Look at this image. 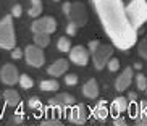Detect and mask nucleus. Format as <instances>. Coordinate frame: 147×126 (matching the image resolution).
Returning <instances> with one entry per match:
<instances>
[{"label":"nucleus","instance_id":"4be33fe9","mask_svg":"<svg viewBox=\"0 0 147 126\" xmlns=\"http://www.w3.org/2000/svg\"><path fill=\"white\" fill-rule=\"evenodd\" d=\"M20 86H21L23 89H31V87H32V79H31L28 74H21V76H20Z\"/></svg>","mask_w":147,"mask_h":126},{"label":"nucleus","instance_id":"f03ea898","mask_svg":"<svg viewBox=\"0 0 147 126\" xmlns=\"http://www.w3.org/2000/svg\"><path fill=\"white\" fill-rule=\"evenodd\" d=\"M126 13L134 29H139L147 23V2L146 0H131L126 7Z\"/></svg>","mask_w":147,"mask_h":126},{"label":"nucleus","instance_id":"1a4fd4ad","mask_svg":"<svg viewBox=\"0 0 147 126\" xmlns=\"http://www.w3.org/2000/svg\"><path fill=\"white\" fill-rule=\"evenodd\" d=\"M69 60L79 66H84L89 61V52L84 47H81V45L71 47V50H69Z\"/></svg>","mask_w":147,"mask_h":126},{"label":"nucleus","instance_id":"4c0bfd02","mask_svg":"<svg viewBox=\"0 0 147 126\" xmlns=\"http://www.w3.org/2000/svg\"><path fill=\"white\" fill-rule=\"evenodd\" d=\"M31 2H32V3H42L40 0H31Z\"/></svg>","mask_w":147,"mask_h":126},{"label":"nucleus","instance_id":"2f4dec72","mask_svg":"<svg viewBox=\"0 0 147 126\" xmlns=\"http://www.w3.org/2000/svg\"><path fill=\"white\" fill-rule=\"evenodd\" d=\"M11 57H13L15 60H20L23 57V52H21V49H13L11 50Z\"/></svg>","mask_w":147,"mask_h":126},{"label":"nucleus","instance_id":"72a5a7b5","mask_svg":"<svg viewBox=\"0 0 147 126\" xmlns=\"http://www.w3.org/2000/svg\"><path fill=\"white\" fill-rule=\"evenodd\" d=\"M71 5H73V3H69V2L63 3V13H65L66 16H68V15H69V11H71Z\"/></svg>","mask_w":147,"mask_h":126},{"label":"nucleus","instance_id":"f704fd0d","mask_svg":"<svg viewBox=\"0 0 147 126\" xmlns=\"http://www.w3.org/2000/svg\"><path fill=\"white\" fill-rule=\"evenodd\" d=\"M99 45H100V44L97 42V40H91V42H89V50H91V52H94Z\"/></svg>","mask_w":147,"mask_h":126},{"label":"nucleus","instance_id":"4468645a","mask_svg":"<svg viewBox=\"0 0 147 126\" xmlns=\"http://www.w3.org/2000/svg\"><path fill=\"white\" fill-rule=\"evenodd\" d=\"M125 110H128V100H126L125 97H118V99L113 100L112 108H110V112H112L113 118L118 117V115H120V113H123Z\"/></svg>","mask_w":147,"mask_h":126},{"label":"nucleus","instance_id":"aec40b11","mask_svg":"<svg viewBox=\"0 0 147 126\" xmlns=\"http://www.w3.org/2000/svg\"><path fill=\"white\" fill-rule=\"evenodd\" d=\"M60 84L57 83L55 79H50V81H42L40 83V89L42 91H58Z\"/></svg>","mask_w":147,"mask_h":126},{"label":"nucleus","instance_id":"473e14b6","mask_svg":"<svg viewBox=\"0 0 147 126\" xmlns=\"http://www.w3.org/2000/svg\"><path fill=\"white\" fill-rule=\"evenodd\" d=\"M11 13H13V16H21V13H23L21 5H15L13 10H11Z\"/></svg>","mask_w":147,"mask_h":126},{"label":"nucleus","instance_id":"ea45409f","mask_svg":"<svg viewBox=\"0 0 147 126\" xmlns=\"http://www.w3.org/2000/svg\"><path fill=\"white\" fill-rule=\"evenodd\" d=\"M129 2H131V0H129Z\"/></svg>","mask_w":147,"mask_h":126},{"label":"nucleus","instance_id":"7ed1b4c3","mask_svg":"<svg viewBox=\"0 0 147 126\" xmlns=\"http://www.w3.org/2000/svg\"><path fill=\"white\" fill-rule=\"evenodd\" d=\"M15 26L11 16H5L0 21V47L5 50H11L15 47Z\"/></svg>","mask_w":147,"mask_h":126},{"label":"nucleus","instance_id":"dca6fc26","mask_svg":"<svg viewBox=\"0 0 147 126\" xmlns=\"http://www.w3.org/2000/svg\"><path fill=\"white\" fill-rule=\"evenodd\" d=\"M3 99H5V102H7V105H10V107H18L20 102H21L20 94H18L16 91H13V89H7V91L3 92Z\"/></svg>","mask_w":147,"mask_h":126},{"label":"nucleus","instance_id":"e433bc0d","mask_svg":"<svg viewBox=\"0 0 147 126\" xmlns=\"http://www.w3.org/2000/svg\"><path fill=\"white\" fill-rule=\"evenodd\" d=\"M136 99H138V94H136V92H129V100L131 102H136Z\"/></svg>","mask_w":147,"mask_h":126},{"label":"nucleus","instance_id":"a878e982","mask_svg":"<svg viewBox=\"0 0 147 126\" xmlns=\"http://www.w3.org/2000/svg\"><path fill=\"white\" fill-rule=\"evenodd\" d=\"M139 55L144 57V58L147 60V37L141 44H139Z\"/></svg>","mask_w":147,"mask_h":126},{"label":"nucleus","instance_id":"c756f323","mask_svg":"<svg viewBox=\"0 0 147 126\" xmlns=\"http://www.w3.org/2000/svg\"><path fill=\"white\" fill-rule=\"evenodd\" d=\"M113 125H117V126H125V125H126V120H125L123 117H120V115H118V117L113 118Z\"/></svg>","mask_w":147,"mask_h":126},{"label":"nucleus","instance_id":"7c9ffc66","mask_svg":"<svg viewBox=\"0 0 147 126\" xmlns=\"http://www.w3.org/2000/svg\"><path fill=\"white\" fill-rule=\"evenodd\" d=\"M29 107H31V108H40V102H39V99H36V97L29 99Z\"/></svg>","mask_w":147,"mask_h":126},{"label":"nucleus","instance_id":"9d476101","mask_svg":"<svg viewBox=\"0 0 147 126\" xmlns=\"http://www.w3.org/2000/svg\"><path fill=\"white\" fill-rule=\"evenodd\" d=\"M69 120L74 123V125H84L87 121V110H86V105H76L71 108L69 112Z\"/></svg>","mask_w":147,"mask_h":126},{"label":"nucleus","instance_id":"6ab92c4d","mask_svg":"<svg viewBox=\"0 0 147 126\" xmlns=\"http://www.w3.org/2000/svg\"><path fill=\"white\" fill-rule=\"evenodd\" d=\"M34 42L39 47H47L49 42H50V37H49L47 32H34Z\"/></svg>","mask_w":147,"mask_h":126},{"label":"nucleus","instance_id":"c9c22d12","mask_svg":"<svg viewBox=\"0 0 147 126\" xmlns=\"http://www.w3.org/2000/svg\"><path fill=\"white\" fill-rule=\"evenodd\" d=\"M21 121H23V113L20 112L18 115H15V117H13V123H16V125H20Z\"/></svg>","mask_w":147,"mask_h":126},{"label":"nucleus","instance_id":"58836bf2","mask_svg":"<svg viewBox=\"0 0 147 126\" xmlns=\"http://www.w3.org/2000/svg\"><path fill=\"white\" fill-rule=\"evenodd\" d=\"M146 92H147V89H146Z\"/></svg>","mask_w":147,"mask_h":126},{"label":"nucleus","instance_id":"ddd939ff","mask_svg":"<svg viewBox=\"0 0 147 126\" xmlns=\"http://www.w3.org/2000/svg\"><path fill=\"white\" fill-rule=\"evenodd\" d=\"M66 70H68V61L61 58V60H57L55 63H52V65L49 66L47 71H49V74H52V76L57 78V76H61Z\"/></svg>","mask_w":147,"mask_h":126},{"label":"nucleus","instance_id":"0eeeda50","mask_svg":"<svg viewBox=\"0 0 147 126\" xmlns=\"http://www.w3.org/2000/svg\"><path fill=\"white\" fill-rule=\"evenodd\" d=\"M0 79L3 84H8V86H13V84L20 83V74H18L16 66L13 65H5L0 71Z\"/></svg>","mask_w":147,"mask_h":126},{"label":"nucleus","instance_id":"423d86ee","mask_svg":"<svg viewBox=\"0 0 147 126\" xmlns=\"http://www.w3.org/2000/svg\"><path fill=\"white\" fill-rule=\"evenodd\" d=\"M26 61L31 66H42L44 65V52L39 45H29L26 47Z\"/></svg>","mask_w":147,"mask_h":126},{"label":"nucleus","instance_id":"39448f33","mask_svg":"<svg viewBox=\"0 0 147 126\" xmlns=\"http://www.w3.org/2000/svg\"><path fill=\"white\" fill-rule=\"evenodd\" d=\"M31 29L34 31V32H47V34H52L57 29V23L52 16L40 18V20H36V21L32 23Z\"/></svg>","mask_w":147,"mask_h":126},{"label":"nucleus","instance_id":"2eb2a0df","mask_svg":"<svg viewBox=\"0 0 147 126\" xmlns=\"http://www.w3.org/2000/svg\"><path fill=\"white\" fill-rule=\"evenodd\" d=\"M82 94L89 99H95V97L99 96V86H97V81L95 79H89L84 87H82Z\"/></svg>","mask_w":147,"mask_h":126},{"label":"nucleus","instance_id":"f8f14e48","mask_svg":"<svg viewBox=\"0 0 147 126\" xmlns=\"http://www.w3.org/2000/svg\"><path fill=\"white\" fill-rule=\"evenodd\" d=\"M49 104L52 105V107H55V108H65V107H69V105L74 104V99L71 94H66V92H63V94H60V96L53 97Z\"/></svg>","mask_w":147,"mask_h":126},{"label":"nucleus","instance_id":"6e6552de","mask_svg":"<svg viewBox=\"0 0 147 126\" xmlns=\"http://www.w3.org/2000/svg\"><path fill=\"white\" fill-rule=\"evenodd\" d=\"M69 20L73 23H76L78 24V28L79 26H84L86 24V18H87V15H86V8H84V5L82 3H73L71 5V11H69Z\"/></svg>","mask_w":147,"mask_h":126},{"label":"nucleus","instance_id":"bb28decb","mask_svg":"<svg viewBox=\"0 0 147 126\" xmlns=\"http://www.w3.org/2000/svg\"><path fill=\"white\" fill-rule=\"evenodd\" d=\"M76 83H78V76H76V74H66L65 76V84H68V86H74Z\"/></svg>","mask_w":147,"mask_h":126},{"label":"nucleus","instance_id":"5701e85b","mask_svg":"<svg viewBox=\"0 0 147 126\" xmlns=\"http://www.w3.org/2000/svg\"><path fill=\"white\" fill-rule=\"evenodd\" d=\"M136 84H138L139 91H146V89H147V78L144 76V74L139 73L138 76H136Z\"/></svg>","mask_w":147,"mask_h":126},{"label":"nucleus","instance_id":"412c9836","mask_svg":"<svg viewBox=\"0 0 147 126\" xmlns=\"http://www.w3.org/2000/svg\"><path fill=\"white\" fill-rule=\"evenodd\" d=\"M58 50H61V52H69L71 50V42L66 37H60L58 39Z\"/></svg>","mask_w":147,"mask_h":126},{"label":"nucleus","instance_id":"c85d7f7f","mask_svg":"<svg viewBox=\"0 0 147 126\" xmlns=\"http://www.w3.org/2000/svg\"><path fill=\"white\" fill-rule=\"evenodd\" d=\"M44 126H49V125H55V126H60L61 121H60V118H52V120H45V121H42Z\"/></svg>","mask_w":147,"mask_h":126},{"label":"nucleus","instance_id":"f3484780","mask_svg":"<svg viewBox=\"0 0 147 126\" xmlns=\"http://www.w3.org/2000/svg\"><path fill=\"white\" fill-rule=\"evenodd\" d=\"M94 115H95V118H97V120H102V121H104L105 118L108 117V108H107V104H105L104 100H102V102H99V104L95 105Z\"/></svg>","mask_w":147,"mask_h":126},{"label":"nucleus","instance_id":"cd10ccee","mask_svg":"<svg viewBox=\"0 0 147 126\" xmlns=\"http://www.w3.org/2000/svg\"><path fill=\"white\" fill-rule=\"evenodd\" d=\"M76 29H78V24L71 21L68 24V28H66V32H68V36H74V34H76Z\"/></svg>","mask_w":147,"mask_h":126},{"label":"nucleus","instance_id":"20e7f679","mask_svg":"<svg viewBox=\"0 0 147 126\" xmlns=\"http://www.w3.org/2000/svg\"><path fill=\"white\" fill-rule=\"evenodd\" d=\"M112 52H113V49L110 45H102V44L92 52V55H94V65L97 70H102L108 63L110 57H112Z\"/></svg>","mask_w":147,"mask_h":126},{"label":"nucleus","instance_id":"f257e3e1","mask_svg":"<svg viewBox=\"0 0 147 126\" xmlns=\"http://www.w3.org/2000/svg\"><path fill=\"white\" fill-rule=\"evenodd\" d=\"M95 10L108 37L120 50H128L138 40V29L131 24L121 0H94Z\"/></svg>","mask_w":147,"mask_h":126},{"label":"nucleus","instance_id":"a211bd4d","mask_svg":"<svg viewBox=\"0 0 147 126\" xmlns=\"http://www.w3.org/2000/svg\"><path fill=\"white\" fill-rule=\"evenodd\" d=\"M136 123L147 126V104L146 102H141V105H139V112L136 115Z\"/></svg>","mask_w":147,"mask_h":126},{"label":"nucleus","instance_id":"9b49d317","mask_svg":"<svg viewBox=\"0 0 147 126\" xmlns=\"http://www.w3.org/2000/svg\"><path fill=\"white\" fill-rule=\"evenodd\" d=\"M131 81H133V70H131V68H126V70L118 76L117 81H115V87H117V91L118 92L126 91L128 86L131 84Z\"/></svg>","mask_w":147,"mask_h":126},{"label":"nucleus","instance_id":"b1692460","mask_svg":"<svg viewBox=\"0 0 147 126\" xmlns=\"http://www.w3.org/2000/svg\"><path fill=\"white\" fill-rule=\"evenodd\" d=\"M40 13H42V3H32V7L29 10V16L37 18Z\"/></svg>","mask_w":147,"mask_h":126},{"label":"nucleus","instance_id":"393cba45","mask_svg":"<svg viewBox=\"0 0 147 126\" xmlns=\"http://www.w3.org/2000/svg\"><path fill=\"white\" fill-rule=\"evenodd\" d=\"M107 66H108V70L110 71H118V68H120V61H118V58H110L108 60V63H107Z\"/></svg>","mask_w":147,"mask_h":126}]
</instances>
